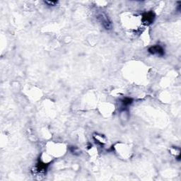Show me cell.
Here are the masks:
<instances>
[{"mask_svg":"<svg viewBox=\"0 0 181 181\" xmlns=\"http://www.w3.org/2000/svg\"><path fill=\"white\" fill-rule=\"evenodd\" d=\"M148 51H149L150 54L157 55V56L159 57H162L165 55V50H164V48L159 45H155L150 47Z\"/></svg>","mask_w":181,"mask_h":181,"instance_id":"cell-1","label":"cell"},{"mask_svg":"<svg viewBox=\"0 0 181 181\" xmlns=\"http://www.w3.org/2000/svg\"><path fill=\"white\" fill-rule=\"evenodd\" d=\"M98 20L100 21V22L101 23L103 26L106 29H110L111 27H112V25H111V21L109 20L108 16L105 15L104 14H100L98 15Z\"/></svg>","mask_w":181,"mask_h":181,"instance_id":"cell-2","label":"cell"},{"mask_svg":"<svg viewBox=\"0 0 181 181\" xmlns=\"http://www.w3.org/2000/svg\"><path fill=\"white\" fill-rule=\"evenodd\" d=\"M154 19H155V14L151 11L147 12V13L144 14L142 16V21L144 24H147V25L152 24Z\"/></svg>","mask_w":181,"mask_h":181,"instance_id":"cell-3","label":"cell"},{"mask_svg":"<svg viewBox=\"0 0 181 181\" xmlns=\"http://www.w3.org/2000/svg\"><path fill=\"white\" fill-rule=\"evenodd\" d=\"M132 99L129 98H123L122 100H121V108H123V110H125V109L128 107L129 105L132 103Z\"/></svg>","mask_w":181,"mask_h":181,"instance_id":"cell-4","label":"cell"},{"mask_svg":"<svg viewBox=\"0 0 181 181\" xmlns=\"http://www.w3.org/2000/svg\"><path fill=\"white\" fill-rule=\"evenodd\" d=\"M44 3L46 4V5H48V6L55 7V6H56L57 4H58V2H57V1H45Z\"/></svg>","mask_w":181,"mask_h":181,"instance_id":"cell-5","label":"cell"},{"mask_svg":"<svg viewBox=\"0 0 181 181\" xmlns=\"http://www.w3.org/2000/svg\"><path fill=\"white\" fill-rule=\"evenodd\" d=\"M71 152L72 154H77H77H79V149H78L77 147H71Z\"/></svg>","mask_w":181,"mask_h":181,"instance_id":"cell-6","label":"cell"}]
</instances>
